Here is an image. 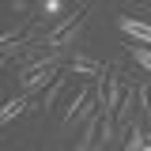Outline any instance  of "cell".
<instances>
[{"mask_svg": "<svg viewBox=\"0 0 151 151\" xmlns=\"http://www.w3.org/2000/svg\"><path fill=\"white\" fill-rule=\"evenodd\" d=\"M94 102H98V94H94L91 87H83V91L72 98V106L64 110V117H60V121H64V125H72V121H83V117L91 113V106H94Z\"/></svg>", "mask_w": 151, "mask_h": 151, "instance_id": "cell-1", "label": "cell"}, {"mask_svg": "<svg viewBox=\"0 0 151 151\" xmlns=\"http://www.w3.org/2000/svg\"><path fill=\"white\" fill-rule=\"evenodd\" d=\"M121 30L129 38H136L140 45H151V27L147 23H140V19H121Z\"/></svg>", "mask_w": 151, "mask_h": 151, "instance_id": "cell-2", "label": "cell"}, {"mask_svg": "<svg viewBox=\"0 0 151 151\" xmlns=\"http://www.w3.org/2000/svg\"><path fill=\"white\" fill-rule=\"evenodd\" d=\"M72 72L98 79V76H102V64H98V60H91V57H72Z\"/></svg>", "mask_w": 151, "mask_h": 151, "instance_id": "cell-3", "label": "cell"}, {"mask_svg": "<svg viewBox=\"0 0 151 151\" xmlns=\"http://www.w3.org/2000/svg\"><path fill=\"white\" fill-rule=\"evenodd\" d=\"M125 151H151V136L144 129H136L132 125V132H129V144H125Z\"/></svg>", "mask_w": 151, "mask_h": 151, "instance_id": "cell-4", "label": "cell"}, {"mask_svg": "<svg viewBox=\"0 0 151 151\" xmlns=\"http://www.w3.org/2000/svg\"><path fill=\"white\" fill-rule=\"evenodd\" d=\"M23 110H27V102H23V98H12V102H8V106L0 110V121H4V125H12V121H15V117H19Z\"/></svg>", "mask_w": 151, "mask_h": 151, "instance_id": "cell-5", "label": "cell"}, {"mask_svg": "<svg viewBox=\"0 0 151 151\" xmlns=\"http://www.w3.org/2000/svg\"><path fill=\"white\" fill-rule=\"evenodd\" d=\"M129 53H132V60H136L144 72H151V45H129Z\"/></svg>", "mask_w": 151, "mask_h": 151, "instance_id": "cell-6", "label": "cell"}, {"mask_svg": "<svg viewBox=\"0 0 151 151\" xmlns=\"http://www.w3.org/2000/svg\"><path fill=\"white\" fill-rule=\"evenodd\" d=\"M60 91H64V76H57V79H53V87L45 91V98H42V110H49V106L57 102V94H60Z\"/></svg>", "mask_w": 151, "mask_h": 151, "instance_id": "cell-7", "label": "cell"}, {"mask_svg": "<svg viewBox=\"0 0 151 151\" xmlns=\"http://www.w3.org/2000/svg\"><path fill=\"white\" fill-rule=\"evenodd\" d=\"M64 0H42V15H57Z\"/></svg>", "mask_w": 151, "mask_h": 151, "instance_id": "cell-8", "label": "cell"}, {"mask_svg": "<svg viewBox=\"0 0 151 151\" xmlns=\"http://www.w3.org/2000/svg\"><path fill=\"white\" fill-rule=\"evenodd\" d=\"M140 98H144V110L151 113V87H140Z\"/></svg>", "mask_w": 151, "mask_h": 151, "instance_id": "cell-9", "label": "cell"}]
</instances>
